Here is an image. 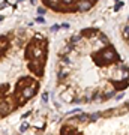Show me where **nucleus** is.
<instances>
[{"instance_id": "7ed1b4c3", "label": "nucleus", "mask_w": 129, "mask_h": 135, "mask_svg": "<svg viewBox=\"0 0 129 135\" xmlns=\"http://www.w3.org/2000/svg\"><path fill=\"white\" fill-rule=\"evenodd\" d=\"M50 11L60 15H77L86 14L96 6L99 0H41Z\"/></svg>"}, {"instance_id": "f257e3e1", "label": "nucleus", "mask_w": 129, "mask_h": 135, "mask_svg": "<svg viewBox=\"0 0 129 135\" xmlns=\"http://www.w3.org/2000/svg\"><path fill=\"white\" fill-rule=\"evenodd\" d=\"M56 84L69 102H105L129 84V65L110 38L87 27L69 36L57 53Z\"/></svg>"}, {"instance_id": "f03ea898", "label": "nucleus", "mask_w": 129, "mask_h": 135, "mask_svg": "<svg viewBox=\"0 0 129 135\" xmlns=\"http://www.w3.org/2000/svg\"><path fill=\"white\" fill-rule=\"evenodd\" d=\"M47 35L30 29L2 33V114L26 105L41 89L48 60Z\"/></svg>"}, {"instance_id": "20e7f679", "label": "nucleus", "mask_w": 129, "mask_h": 135, "mask_svg": "<svg viewBox=\"0 0 129 135\" xmlns=\"http://www.w3.org/2000/svg\"><path fill=\"white\" fill-rule=\"evenodd\" d=\"M122 36H123V39H125V42L129 47V18H128V23L123 24V27H122Z\"/></svg>"}]
</instances>
